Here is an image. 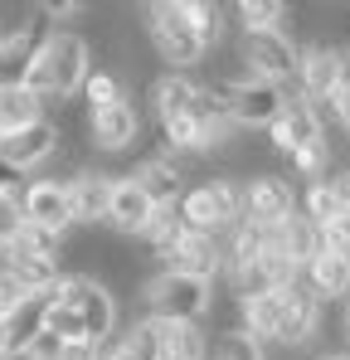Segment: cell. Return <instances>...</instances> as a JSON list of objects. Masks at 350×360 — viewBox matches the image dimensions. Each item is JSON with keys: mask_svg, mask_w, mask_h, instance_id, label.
Here are the masks:
<instances>
[{"mask_svg": "<svg viewBox=\"0 0 350 360\" xmlns=\"http://www.w3.org/2000/svg\"><path fill=\"white\" fill-rule=\"evenodd\" d=\"M39 15H44V20H78V15H83V5H78V0H44V5H39Z\"/></svg>", "mask_w": 350, "mask_h": 360, "instance_id": "obj_34", "label": "cell"}, {"mask_svg": "<svg viewBox=\"0 0 350 360\" xmlns=\"http://www.w3.org/2000/svg\"><path fill=\"white\" fill-rule=\"evenodd\" d=\"M297 214L302 219H311L316 229H326V224H336V219H346V200H341V190L331 185V180H321V185H302V195H297Z\"/></svg>", "mask_w": 350, "mask_h": 360, "instance_id": "obj_25", "label": "cell"}, {"mask_svg": "<svg viewBox=\"0 0 350 360\" xmlns=\"http://www.w3.org/2000/svg\"><path fill=\"white\" fill-rule=\"evenodd\" d=\"M25 229V214H20V200L15 195H0V243H10Z\"/></svg>", "mask_w": 350, "mask_h": 360, "instance_id": "obj_33", "label": "cell"}, {"mask_svg": "<svg viewBox=\"0 0 350 360\" xmlns=\"http://www.w3.org/2000/svg\"><path fill=\"white\" fill-rule=\"evenodd\" d=\"M151 214H156V205L141 195V185H136L131 176H117L112 205H108V229H112L117 239H136V234L146 229Z\"/></svg>", "mask_w": 350, "mask_h": 360, "instance_id": "obj_17", "label": "cell"}, {"mask_svg": "<svg viewBox=\"0 0 350 360\" xmlns=\"http://www.w3.org/2000/svg\"><path fill=\"white\" fill-rule=\"evenodd\" d=\"M180 15H185V25L200 34V44H205L209 54L229 39V25H224L229 10H224V5H214V0H180Z\"/></svg>", "mask_w": 350, "mask_h": 360, "instance_id": "obj_24", "label": "cell"}, {"mask_svg": "<svg viewBox=\"0 0 350 360\" xmlns=\"http://www.w3.org/2000/svg\"><path fill=\"white\" fill-rule=\"evenodd\" d=\"M5 248L30 253V258H63V234H54V229H39V224H25L15 239L5 243Z\"/></svg>", "mask_w": 350, "mask_h": 360, "instance_id": "obj_30", "label": "cell"}, {"mask_svg": "<svg viewBox=\"0 0 350 360\" xmlns=\"http://www.w3.org/2000/svg\"><path fill=\"white\" fill-rule=\"evenodd\" d=\"M166 273H180V278H200V283H219L224 278V243L214 234H190L175 243L171 253L161 258Z\"/></svg>", "mask_w": 350, "mask_h": 360, "instance_id": "obj_12", "label": "cell"}, {"mask_svg": "<svg viewBox=\"0 0 350 360\" xmlns=\"http://www.w3.org/2000/svg\"><path fill=\"white\" fill-rule=\"evenodd\" d=\"M209 360H263V346H258L248 331L209 336Z\"/></svg>", "mask_w": 350, "mask_h": 360, "instance_id": "obj_31", "label": "cell"}, {"mask_svg": "<svg viewBox=\"0 0 350 360\" xmlns=\"http://www.w3.org/2000/svg\"><path fill=\"white\" fill-rule=\"evenodd\" d=\"M302 278L311 283V292H316L321 302L350 297V258H336V253H326V248L302 268Z\"/></svg>", "mask_w": 350, "mask_h": 360, "instance_id": "obj_20", "label": "cell"}, {"mask_svg": "<svg viewBox=\"0 0 350 360\" xmlns=\"http://www.w3.org/2000/svg\"><path fill=\"white\" fill-rule=\"evenodd\" d=\"M44 98L39 93H30V88H15V93H0V131L10 136V131H25V127H34V122H44Z\"/></svg>", "mask_w": 350, "mask_h": 360, "instance_id": "obj_26", "label": "cell"}, {"mask_svg": "<svg viewBox=\"0 0 350 360\" xmlns=\"http://www.w3.org/2000/svg\"><path fill=\"white\" fill-rule=\"evenodd\" d=\"M136 141H141V112L131 98L103 108V112H88V146L98 156H131Z\"/></svg>", "mask_w": 350, "mask_h": 360, "instance_id": "obj_8", "label": "cell"}, {"mask_svg": "<svg viewBox=\"0 0 350 360\" xmlns=\"http://www.w3.org/2000/svg\"><path fill=\"white\" fill-rule=\"evenodd\" d=\"M44 39H49V25H30V30L0 34V93L30 88V73H34V59H39Z\"/></svg>", "mask_w": 350, "mask_h": 360, "instance_id": "obj_14", "label": "cell"}, {"mask_svg": "<svg viewBox=\"0 0 350 360\" xmlns=\"http://www.w3.org/2000/svg\"><path fill=\"white\" fill-rule=\"evenodd\" d=\"M292 214H297V185H292V176L263 171V176L243 180V219L248 224L273 229V224H283Z\"/></svg>", "mask_w": 350, "mask_h": 360, "instance_id": "obj_7", "label": "cell"}, {"mask_svg": "<svg viewBox=\"0 0 350 360\" xmlns=\"http://www.w3.org/2000/svg\"><path fill=\"white\" fill-rule=\"evenodd\" d=\"M161 326V360H209V331L190 321H156Z\"/></svg>", "mask_w": 350, "mask_h": 360, "instance_id": "obj_23", "label": "cell"}, {"mask_svg": "<svg viewBox=\"0 0 350 360\" xmlns=\"http://www.w3.org/2000/svg\"><path fill=\"white\" fill-rule=\"evenodd\" d=\"M292 166V180H306V185H321V180L336 176V146H331V131H326V141H311V146H302L297 156H287Z\"/></svg>", "mask_w": 350, "mask_h": 360, "instance_id": "obj_27", "label": "cell"}, {"mask_svg": "<svg viewBox=\"0 0 350 360\" xmlns=\"http://www.w3.org/2000/svg\"><path fill=\"white\" fill-rule=\"evenodd\" d=\"M117 176L103 166H83L78 176H68V210H73V229H103L108 224V205H112Z\"/></svg>", "mask_w": 350, "mask_h": 360, "instance_id": "obj_10", "label": "cell"}, {"mask_svg": "<svg viewBox=\"0 0 350 360\" xmlns=\"http://www.w3.org/2000/svg\"><path fill=\"white\" fill-rule=\"evenodd\" d=\"M233 15L243 20L238 30H287L292 5H283V0H243V5H233Z\"/></svg>", "mask_w": 350, "mask_h": 360, "instance_id": "obj_29", "label": "cell"}, {"mask_svg": "<svg viewBox=\"0 0 350 360\" xmlns=\"http://www.w3.org/2000/svg\"><path fill=\"white\" fill-rule=\"evenodd\" d=\"M175 210H180V219H185L190 234L224 239L233 224L243 219V180L224 176V171H214V176H205V180H190V190L180 195Z\"/></svg>", "mask_w": 350, "mask_h": 360, "instance_id": "obj_2", "label": "cell"}, {"mask_svg": "<svg viewBox=\"0 0 350 360\" xmlns=\"http://www.w3.org/2000/svg\"><path fill=\"white\" fill-rule=\"evenodd\" d=\"M321 248H326V253H336V258H350V214L321 229Z\"/></svg>", "mask_w": 350, "mask_h": 360, "instance_id": "obj_32", "label": "cell"}, {"mask_svg": "<svg viewBox=\"0 0 350 360\" xmlns=\"http://www.w3.org/2000/svg\"><path fill=\"white\" fill-rule=\"evenodd\" d=\"M214 98H219V108L229 112V122L238 131H268L273 122L283 117V108H287L292 98H302L297 93V83L292 88H278V83H263V78H238V83H205Z\"/></svg>", "mask_w": 350, "mask_h": 360, "instance_id": "obj_4", "label": "cell"}, {"mask_svg": "<svg viewBox=\"0 0 350 360\" xmlns=\"http://www.w3.org/2000/svg\"><path fill=\"white\" fill-rule=\"evenodd\" d=\"M88 73H93V39L78 30H49L30 73V93H39L44 103H68L73 93H83Z\"/></svg>", "mask_w": 350, "mask_h": 360, "instance_id": "obj_1", "label": "cell"}, {"mask_svg": "<svg viewBox=\"0 0 350 360\" xmlns=\"http://www.w3.org/2000/svg\"><path fill=\"white\" fill-rule=\"evenodd\" d=\"M238 307H243V331L258 346H273L283 331V292H258V297H243Z\"/></svg>", "mask_w": 350, "mask_h": 360, "instance_id": "obj_21", "label": "cell"}, {"mask_svg": "<svg viewBox=\"0 0 350 360\" xmlns=\"http://www.w3.org/2000/svg\"><path fill=\"white\" fill-rule=\"evenodd\" d=\"M311 141H326V122L306 98H292L283 108V117L268 127V146H273V156H297Z\"/></svg>", "mask_w": 350, "mask_h": 360, "instance_id": "obj_13", "label": "cell"}, {"mask_svg": "<svg viewBox=\"0 0 350 360\" xmlns=\"http://www.w3.org/2000/svg\"><path fill=\"white\" fill-rule=\"evenodd\" d=\"M0 156L15 166V171H44L49 161L58 156V127L49 117L34 122V127H25V131H10L5 141H0Z\"/></svg>", "mask_w": 350, "mask_h": 360, "instance_id": "obj_15", "label": "cell"}, {"mask_svg": "<svg viewBox=\"0 0 350 360\" xmlns=\"http://www.w3.org/2000/svg\"><path fill=\"white\" fill-rule=\"evenodd\" d=\"M341 326H346V351H350V297H346V307H341Z\"/></svg>", "mask_w": 350, "mask_h": 360, "instance_id": "obj_37", "label": "cell"}, {"mask_svg": "<svg viewBox=\"0 0 350 360\" xmlns=\"http://www.w3.org/2000/svg\"><path fill=\"white\" fill-rule=\"evenodd\" d=\"M331 185L341 190V200H346V210H350V166H336V176H331Z\"/></svg>", "mask_w": 350, "mask_h": 360, "instance_id": "obj_36", "label": "cell"}, {"mask_svg": "<svg viewBox=\"0 0 350 360\" xmlns=\"http://www.w3.org/2000/svg\"><path fill=\"white\" fill-rule=\"evenodd\" d=\"M112 103H127V83H122L117 68L93 63V73H88V83H83V108H88V112H103V108H112Z\"/></svg>", "mask_w": 350, "mask_h": 360, "instance_id": "obj_28", "label": "cell"}, {"mask_svg": "<svg viewBox=\"0 0 350 360\" xmlns=\"http://www.w3.org/2000/svg\"><path fill=\"white\" fill-rule=\"evenodd\" d=\"M20 214L25 224H39V229H54L68 234L73 229V210H68V180L58 176H39L20 190Z\"/></svg>", "mask_w": 350, "mask_h": 360, "instance_id": "obj_9", "label": "cell"}, {"mask_svg": "<svg viewBox=\"0 0 350 360\" xmlns=\"http://www.w3.org/2000/svg\"><path fill=\"white\" fill-rule=\"evenodd\" d=\"M49 311H54V297L49 292H34L25 297L10 316H5V336H10V360H25V351L49 331Z\"/></svg>", "mask_w": 350, "mask_h": 360, "instance_id": "obj_18", "label": "cell"}, {"mask_svg": "<svg viewBox=\"0 0 350 360\" xmlns=\"http://www.w3.org/2000/svg\"><path fill=\"white\" fill-rule=\"evenodd\" d=\"M0 360H10V336H5V321H0Z\"/></svg>", "mask_w": 350, "mask_h": 360, "instance_id": "obj_38", "label": "cell"}, {"mask_svg": "<svg viewBox=\"0 0 350 360\" xmlns=\"http://www.w3.org/2000/svg\"><path fill=\"white\" fill-rule=\"evenodd\" d=\"M180 239H185V219H180V210H175V205H166V210H156V214L146 219V229L136 234V248H141L146 258H156V263H161Z\"/></svg>", "mask_w": 350, "mask_h": 360, "instance_id": "obj_22", "label": "cell"}, {"mask_svg": "<svg viewBox=\"0 0 350 360\" xmlns=\"http://www.w3.org/2000/svg\"><path fill=\"white\" fill-rule=\"evenodd\" d=\"M0 141H5V131H0Z\"/></svg>", "mask_w": 350, "mask_h": 360, "instance_id": "obj_41", "label": "cell"}, {"mask_svg": "<svg viewBox=\"0 0 350 360\" xmlns=\"http://www.w3.org/2000/svg\"><path fill=\"white\" fill-rule=\"evenodd\" d=\"M341 83H346V49H336V44H306V49H302L297 93H302L311 108L326 103Z\"/></svg>", "mask_w": 350, "mask_h": 360, "instance_id": "obj_11", "label": "cell"}, {"mask_svg": "<svg viewBox=\"0 0 350 360\" xmlns=\"http://www.w3.org/2000/svg\"><path fill=\"white\" fill-rule=\"evenodd\" d=\"M0 248H5V243H0Z\"/></svg>", "mask_w": 350, "mask_h": 360, "instance_id": "obj_42", "label": "cell"}, {"mask_svg": "<svg viewBox=\"0 0 350 360\" xmlns=\"http://www.w3.org/2000/svg\"><path fill=\"white\" fill-rule=\"evenodd\" d=\"M146 15V44H151V54L166 63L171 73H195L200 63L209 59V49L200 44V34L185 25V15H180V0H161V5H146L141 10Z\"/></svg>", "mask_w": 350, "mask_h": 360, "instance_id": "obj_5", "label": "cell"}, {"mask_svg": "<svg viewBox=\"0 0 350 360\" xmlns=\"http://www.w3.org/2000/svg\"><path fill=\"white\" fill-rule=\"evenodd\" d=\"M141 316L151 321H190V326H205L209 307H214V283H200V278H180L156 268L141 288Z\"/></svg>", "mask_w": 350, "mask_h": 360, "instance_id": "obj_3", "label": "cell"}, {"mask_svg": "<svg viewBox=\"0 0 350 360\" xmlns=\"http://www.w3.org/2000/svg\"><path fill=\"white\" fill-rule=\"evenodd\" d=\"M146 98H151V117L161 127V122H175V117H185V112H195L200 98H205V83L195 73H161V78H151Z\"/></svg>", "mask_w": 350, "mask_h": 360, "instance_id": "obj_16", "label": "cell"}, {"mask_svg": "<svg viewBox=\"0 0 350 360\" xmlns=\"http://www.w3.org/2000/svg\"><path fill=\"white\" fill-rule=\"evenodd\" d=\"M268 248H273V253H283V258H292L297 268H306V263L321 253V229H316L311 219L292 214V219H283V224H273V229H268Z\"/></svg>", "mask_w": 350, "mask_h": 360, "instance_id": "obj_19", "label": "cell"}, {"mask_svg": "<svg viewBox=\"0 0 350 360\" xmlns=\"http://www.w3.org/2000/svg\"><path fill=\"white\" fill-rule=\"evenodd\" d=\"M316 360H350V351H331V356H316Z\"/></svg>", "mask_w": 350, "mask_h": 360, "instance_id": "obj_39", "label": "cell"}, {"mask_svg": "<svg viewBox=\"0 0 350 360\" xmlns=\"http://www.w3.org/2000/svg\"><path fill=\"white\" fill-rule=\"evenodd\" d=\"M346 88H350V44H346Z\"/></svg>", "mask_w": 350, "mask_h": 360, "instance_id": "obj_40", "label": "cell"}, {"mask_svg": "<svg viewBox=\"0 0 350 360\" xmlns=\"http://www.w3.org/2000/svg\"><path fill=\"white\" fill-rule=\"evenodd\" d=\"M103 360H136V351L117 336V341H108V346H103Z\"/></svg>", "mask_w": 350, "mask_h": 360, "instance_id": "obj_35", "label": "cell"}, {"mask_svg": "<svg viewBox=\"0 0 350 360\" xmlns=\"http://www.w3.org/2000/svg\"><path fill=\"white\" fill-rule=\"evenodd\" d=\"M233 54L248 68V78H263L278 88H292L302 68V44L292 39V30H238Z\"/></svg>", "mask_w": 350, "mask_h": 360, "instance_id": "obj_6", "label": "cell"}]
</instances>
